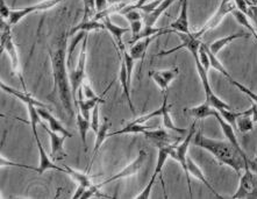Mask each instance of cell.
Masks as SVG:
<instances>
[{
    "label": "cell",
    "instance_id": "1",
    "mask_svg": "<svg viewBox=\"0 0 257 199\" xmlns=\"http://www.w3.org/2000/svg\"><path fill=\"white\" fill-rule=\"evenodd\" d=\"M51 68H53L54 92L57 91L60 95V101L69 117H73L75 111H73V94L70 78L68 75V64H67V48H65V41L61 42L60 47L57 48L54 53L49 51Z\"/></svg>",
    "mask_w": 257,
    "mask_h": 199
},
{
    "label": "cell",
    "instance_id": "2",
    "mask_svg": "<svg viewBox=\"0 0 257 199\" xmlns=\"http://www.w3.org/2000/svg\"><path fill=\"white\" fill-rule=\"evenodd\" d=\"M192 142L194 146L211 153L220 163L232 168L237 175H240L241 171L244 170L245 165H248L229 141H221V140L219 141V140L208 138L201 132H198L194 134Z\"/></svg>",
    "mask_w": 257,
    "mask_h": 199
},
{
    "label": "cell",
    "instance_id": "3",
    "mask_svg": "<svg viewBox=\"0 0 257 199\" xmlns=\"http://www.w3.org/2000/svg\"><path fill=\"white\" fill-rule=\"evenodd\" d=\"M0 28H2V36H0V47H2V51L6 50L7 55H9L11 63H12V72L16 73L19 77L21 83H23V86L26 90L23 76H21V71H20V60H19V55H18V50H17V46L16 43L13 42L12 39V31H11V25L9 24V21L3 20L0 21Z\"/></svg>",
    "mask_w": 257,
    "mask_h": 199
},
{
    "label": "cell",
    "instance_id": "4",
    "mask_svg": "<svg viewBox=\"0 0 257 199\" xmlns=\"http://www.w3.org/2000/svg\"><path fill=\"white\" fill-rule=\"evenodd\" d=\"M193 58H194V62H196L197 72H198V75H199V78L201 80V85H203V87H204L205 95H206L207 104L212 106L213 109H215L218 111L230 110L229 104H227L226 102H223L222 99H220L218 95L214 93V91H213V88L211 87V84H210V79H208V76H207V70H205L204 66L201 65L199 57L196 56Z\"/></svg>",
    "mask_w": 257,
    "mask_h": 199
},
{
    "label": "cell",
    "instance_id": "5",
    "mask_svg": "<svg viewBox=\"0 0 257 199\" xmlns=\"http://www.w3.org/2000/svg\"><path fill=\"white\" fill-rule=\"evenodd\" d=\"M194 134H196V123L192 125V127L190 128V131L187 132L186 138L183 140L181 145H176L171 148L170 152V157L174 158L181 164V167L184 170L185 175H186V180H187V186H189V192L191 196H192V190H191V177L189 176V172H187V150H189L190 143L192 142V139Z\"/></svg>",
    "mask_w": 257,
    "mask_h": 199
},
{
    "label": "cell",
    "instance_id": "6",
    "mask_svg": "<svg viewBox=\"0 0 257 199\" xmlns=\"http://www.w3.org/2000/svg\"><path fill=\"white\" fill-rule=\"evenodd\" d=\"M87 34L83 40L82 49H80L79 56H78V63H77L76 69L69 73V78H70L73 101H75V105L77 104V92H78L79 87L82 86L84 83V78H85V65H86V56H87Z\"/></svg>",
    "mask_w": 257,
    "mask_h": 199
},
{
    "label": "cell",
    "instance_id": "7",
    "mask_svg": "<svg viewBox=\"0 0 257 199\" xmlns=\"http://www.w3.org/2000/svg\"><path fill=\"white\" fill-rule=\"evenodd\" d=\"M230 198H257V174L249 168V165H245L238 189Z\"/></svg>",
    "mask_w": 257,
    "mask_h": 199
},
{
    "label": "cell",
    "instance_id": "8",
    "mask_svg": "<svg viewBox=\"0 0 257 199\" xmlns=\"http://www.w3.org/2000/svg\"><path fill=\"white\" fill-rule=\"evenodd\" d=\"M61 2H64V0H45V2L35 4V5L25 7V9L13 10L12 12H11L10 19L7 21H9V24L11 26H14L19 24L24 18L29 16V14L36 12H46V11L53 9V7L56 6L57 4H60Z\"/></svg>",
    "mask_w": 257,
    "mask_h": 199
},
{
    "label": "cell",
    "instance_id": "9",
    "mask_svg": "<svg viewBox=\"0 0 257 199\" xmlns=\"http://www.w3.org/2000/svg\"><path fill=\"white\" fill-rule=\"evenodd\" d=\"M235 9H236V6H235L234 0H221V4H220L219 9L215 11V13L213 14V17L211 18V19L207 20L206 24L201 27L199 32L193 33V34L196 35V38L200 39L201 36L205 34V33L214 29L216 26H218L220 22L222 21L223 18H225L228 13H232Z\"/></svg>",
    "mask_w": 257,
    "mask_h": 199
},
{
    "label": "cell",
    "instance_id": "10",
    "mask_svg": "<svg viewBox=\"0 0 257 199\" xmlns=\"http://www.w3.org/2000/svg\"><path fill=\"white\" fill-rule=\"evenodd\" d=\"M146 158H147V153H146L143 149L140 150V153H139V156H138L137 158H135V160H134L133 162H132L131 164H128L127 167H124V168L122 169V170L117 172V174H115L114 176L109 177L108 179H106V180H104V182H102V183L98 184L97 186L99 187V189H100L101 186L107 185L108 183L114 182V180L121 179V178H128V177H131V176H133V175H135V174H138V172L140 171V169L142 168L143 163H145Z\"/></svg>",
    "mask_w": 257,
    "mask_h": 199
},
{
    "label": "cell",
    "instance_id": "11",
    "mask_svg": "<svg viewBox=\"0 0 257 199\" xmlns=\"http://www.w3.org/2000/svg\"><path fill=\"white\" fill-rule=\"evenodd\" d=\"M146 139H148L154 146H156L157 148L163 146H176L178 141L175 140H181L179 138H174V135L170 134L169 130H155V131H146L143 133Z\"/></svg>",
    "mask_w": 257,
    "mask_h": 199
},
{
    "label": "cell",
    "instance_id": "12",
    "mask_svg": "<svg viewBox=\"0 0 257 199\" xmlns=\"http://www.w3.org/2000/svg\"><path fill=\"white\" fill-rule=\"evenodd\" d=\"M214 118H215L216 120H218V123L220 125V127H221V130L223 132V134H225L226 139L228 140L230 143H232V145L234 146V148L237 150L238 154L241 155L242 158H243V160L247 162V164H248L249 163V160L247 158V155H245V153L243 152V149H242V147L240 146V143H238V140L236 138V134H235V130L233 128L232 125L227 123V121L223 119L221 116H220L219 111H216Z\"/></svg>",
    "mask_w": 257,
    "mask_h": 199
},
{
    "label": "cell",
    "instance_id": "13",
    "mask_svg": "<svg viewBox=\"0 0 257 199\" xmlns=\"http://www.w3.org/2000/svg\"><path fill=\"white\" fill-rule=\"evenodd\" d=\"M35 138V141H36V145H38V149H39V155H40V165L38 168L34 169V171L38 172V174H43V172L47 171V170H57V171H61V172H64L65 174V168H61L58 167L54 163L53 161L50 160L49 156H48V154L46 153L45 148H43L42 143H41V140L39 138V134L34 136Z\"/></svg>",
    "mask_w": 257,
    "mask_h": 199
},
{
    "label": "cell",
    "instance_id": "14",
    "mask_svg": "<svg viewBox=\"0 0 257 199\" xmlns=\"http://www.w3.org/2000/svg\"><path fill=\"white\" fill-rule=\"evenodd\" d=\"M45 130L50 138V147H51V156L54 158H61L63 157L64 153V141L67 136L58 134L56 132H53L50 128H48L45 124H40Z\"/></svg>",
    "mask_w": 257,
    "mask_h": 199
},
{
    "label": "cell",
    "instance_id": "15",
    "mask_svg": "<svg viewBox=\"0 0 257 199\" xmlns=\"http://www.w3.org/2000/svg\"><path fill=\"white\" fill-rule=\"evenodd\" d=\"M179 69H170V70H162V71H150L149 76L152 77L154 82L157 84L161 90L167 92L169 88V84L178 76Z\"/></svg>",
    "mask_w": 257,
    "mask_h": 199
},
{
    "label": "cell",
    "instance_id": "16",
    "mask_svg": "<svg viewBox=\"0 0 257 199\" xmlns=\"http://www.w3.org/2000/svg\"><path fill=\"white\" fill-rule=\"evenodd\" d=\"M170 28L172 32L176 33H184V34H190V27H189V3L187 0H182L181 6V13L177 19L172 22Z\"/></svg>",
    "mask_w": 257,
    "mask_h": 199
},
{
    "label": "cell",
    "instance_id": "17",
    "mask_svg": "<svg viewBox=\"0 0 257 199\" xmlns=\"http://www.w3.org/2000/svg\"><path fill=\"white\" fill-rule=\"evenodd\" d=\"M101 20H102V24L105 25L106 29L111 33V35H112L113 40H114L116 47L119 48V53L121 54L123 50H126V48H124V43L122 41V36H123V34H126V33L128 32V29L124 27H120V26L113 24L111 18L109 17L102 18Z\"/></svg>",
    "mask_w": 257,
    "mask_h": 199
},
{
    "label": "cell",
    "instance_id": "18",
    "mask_svg": "<svg viewBox=\"0 0 257 199\" xmlns=\"http://www.w3.org/2000/svg\"><path fill=\"white\" fill-rule=\"evenodd\" d=\"M38 112H39V116L41 117V119L43 121H46L49 125V128L53 132H56L58 134L61 135H64L67 136V138H72V134L70 132H69L67 128H65L63 125H62L60 121H58L56 118L54 116H51L50 112H48L46 108H38Z\"/></svg>",
    "mask_w": 257,
    "mask_h": 199
},
{
    "label": "cell",
    "instance_id": "19",
    "mask_svg": "<svg viewBox=\"0 0 257 199\" xmlns=\"http://www.w3.org/2000/svg\"><path fill=\"white\" fill-rule=\"evenodd\" d=\"M161 34H163V33H160V34H156L154 36H149V38L138 40L137 42L133 43V46L131 47V49H130V51H128V53L131 54V56L133 57L135 61L140 60L143 63V60H145L147 49L149 48L150 43H152L156 38H159Z\"/></svg>",
    "mask_w": 257,
    "mask_h": 199
},
{
    "label": "cell",
    "instance_id": "20",
    "mask_svg": "<svg viewBox=\"0 0 257 199\" xmlns=\"http://www.w3.org/2000/svg\"><path fill=\"white\" fill-rule=\"evenodd\" d=\"M119 79H120V84H121V87H122V91H123L124 97H126V99H127L128 106H130L132 113H133L134 116H135V114H137V111H135L133 101H132V97H131V84H132V83L130 82V80H128L127 66H126V63H124V61L122 60V58H121Z\"/></svg>",
    "mask_w": 257,
    "mask_h": 199
},
{
    "label": "cell",
    "instance_id": "21",
    "mask_svg": "<svg viewBox=\"0 0 257 199\" xmlns=\"http://www.w3.org/2000/svg\"><path fill=\"white\" fill-rule=\"evenodd\" d=\"M174 2L175 0H163V2L161 3V5L159 7H156L152 13H142V19L145 26L154 27L156 24V21L160 19V17L162 16V14L172 5V4H174Z\"/></svg>",
    "mask_w": 257,
    "mask_h": 199
},
{
    "label": "cell",
    "instance_id": "22",
    "mask_svg": "<svg viewBox=\"0 0 257 199\" xmlns=\"http://www.w3.org/2000/svg\"><path fill=\"white\" fill-rule=\"evenodd\" d=\"M0 86H2L3 90L6 91L7 93L12 94L13 97L20 99V101L25 103L26 105H35V106H38V108H46L47 109V105L42 104L41 102H39L38 99H35L31 93H25V92H21L19 90H17V88H13L9 85H6V84H4L3 82L0 83Z\"/></svg>",
    "mask_w": 257,
    "mask_h": 199
},
{
    "label": "cell",
    "instance_id": "23",
    "mask_svg": "<svg viewBox=\"0 0 257 199\" xmlns=\"http://www.w3.org/2000/svg\"><path fill=\"white\" fill-rule=\"evenodd\" d=\"M186 163H187V172H189V176L191 177H194V178H197L198 180H200L201 183L203 184H205V185H206L208 189L211 190V192L214 194V196L216 197V198H223L222 196H220V194L216 192V191L213 189V186L211 185L210 184V182H208L207 180V178L206 177H205V175H204V172L201 171V169L198 167L197 165V163L196 162H194L193 160H191L190 157H187V161H186Z\"/></svg>",
    "mask_w": 257,
    "mask_h": 199
},
{
    "label": "cell",
    "instance_id": "24",
    "mask_svg": "<svg viewBox=\"0 0 257 199\" xmlns=\"http://www.w3.org/2000/svg\"><path fill=\"white\" fill-rule=\"evenodd\" d=\"M249 36H250L249 33H236V34H232L229 36H226V38L216 40V41L211 43V46H208V49L212 51V54H214L216 56V55H218L220 51L227 46V44L233 42L234 40L241 39V38H249Z\"/></svg>",
    "mask_w": 257,
    "mask_h": 199
},
{
    "label": "cell",
    "instance_id": "25",
    "mask_svg": "<svg viewBox=\"0 0 257 199\" xmlns=\"http://www.w3.org/2000/svg\"><path fill=\"white\" fill-rule=\"evenodd\" d=\"M162 114H161V117H162L163 119V126L164 128H167L169 131H172V132H177V133H181V134H184L185 132H187L184 128H179L176 126L174 124V121H172L171 117H170V106L168 104V95L165 94L164 95V101L162 103Z\"/></svg>",
    "mask_w": 257,
    "mask_h": 199
},
{
    "label": "cell",
    "instance_id": "26",
    "mask_svg": "<svg viewBox=\"0 0 257 199\" xmlns=\"http://www.w3.org/2000/svg\"><path fill=\"white\" fill-rule=\"evenodd\" d=\"M185 111L189 116L196 118V119L199 120V119H206V118H208V117H214L216 111L218 110L213 109L212 106H210L206 102H205L204 104L194 106V108L186 109Z\"/></svg>",
    "mask_w": 257,
    "mask_h": 199
},
{
    "label": "cell",
    "instance_id": "27",
    "mask_svg": "<svg viewBox=\"0 0 257 199\" xmlns=\"http://www.w3.org/2000/svg\"><path fill=\"white\" fill-rule=\"evenodd\" d=\"M105 103L104 99H78L77 101V109H78L79 113L85 118V119L90 120V113H92V110L95 108L97 104H102Z\"/></svg>",
    "mask_w": 257,
    "mask_h": 199
},
{
    "label": "cell",
    "instance_id": "28",
    "mask_svg": "<svg viewBox=\"0 0 257 199\" xmlns=\"http://www.w3.org/2000/svg\"><path fill=\"white\" fill-rule=\"evenodd\" d=\"M148 130H150V126H147L146 124H138L135 123V121H131V123H128L123 128H121L120 131L108 133V138L123 134H140V133H145Z\"/></svg>",
    "mask_w": 257,
    "mask_h": 199
},
{
    "label": "cell",
    "instance_id": "29",
    "mask_svg": "<svg viewBox=\"0 0 257 199\" xmlns=\"http://www.w3.org/2000/svg\"><path fill=\"white\" fill-rule=\"evenodd\" d=\"M236 127L242 134L252 131L254 128V120H252V108L249 110H245L243 114L237 118L236 120Z\"/></svg>",
    "mask_w": 257,
    "mask_h": 199
},
{
    "label": "cell",
    "instance_id": "30",
    "mask_svg": "<svg viewBox=\"0 0 257 199\" xmlns=\"http://www.w3.org/2000/svg\"><path fill=\"white\" fill-rule=\"evenodd\" d=\"M101 29H106L105 25L102 22H99L98 20L94 19H90L86 21H82L79 25H77L75 28L71 31V35L76 34L77 32L83 31V32H93V31H101Z\"/></svg>",
    "mask_w": 257,
    "mask_h": 199
},
{
    "label": "cell",
    "instance_id": "31",
    "mask_svg": "<svg viewBox=\"0 0 257 199\" xmlns=\"http://www.w3.org/2000/svg\"><path fill=\"white\" fill-rule=\"evenodd\" d=\"M109 127H111V123H109L107 119H105L104 123H101L100 128H99L98 133H97V134H95V135H97V139H95V142H94L92 158L95 157V155H97L99 148H100L102 143H104L105 139L108 138V130H109Z\"/></svg>",
    "mask_w": 257,
    "mask_h": 199
},
{
    "label": "cell",
    "instance_id": "32",
    "mask_svg": "<svg viewBox=\"0 0 257 199\" xmlns=\"http://www.w3.org/2000/svg\"><path fill=\"white\" fill-rule=\"evenodd\" d=\"M76 119H77V127H78L79 135H80V139H82L84 149H85V152H87L86 135H87V132H89V130L91 128V121L85 119V118H84L79 112L77 113Z\"/></svg>",
    "mask_w": 257,
    "mask_h": 199
},
{
    "label": "cell",
    "instance_id": "33",
    "mask_svg": "<svg viewBox=\"0 0 257 199\" xmlns=\"http://www.w3.org/2000/svg\"><path fill=\"white\" fill-rule=\"evenodd\" d=\"M64 168H65V174H68L71 178H73V180H76V182L78 183V185H82L85 187H90L92 185V184H91V177L89 175L76 171L75 169L68 167V165H64Z\"/></svg>",
    "mask_w": 257,
    "mask_h": 199
},
{
    "label": "cell",
    "instance_id": "34",
    "mask_svg": "<svg viewBox=\"0 0 257 199\" xmlns=\"http://www.w3.org/2000/svg\"><path fill=\"white\" fill-rule=\"evenodd\" d=\"M87 34L86 32H83V31H79L77 32L76 34H73L72 39H71V42L69 44V48L67 50V64H68V68H70V62H71V57L73 53H75V49L76 47L78 46L80 42H83L84 38H85V35Z\"/></svg>",
    "mask_w": 257,
    "mask_h": 199
},
{
    "label": "cell",
    "instance_id": "35",
    "mask_svg": "<svg viewBox=\"0 0 257 199\" xmlns=\"http://www.w3.org/2000/svg\"><path fill=\"white\" fill-rule=\"evenodd\" d=\"M232 14L235 17V19H236V21L238 22V24H240L241 26H243V27L249 29V32H250V34H251L252 36H254L255 40L257 41V33H256V29L251 26L250 21H249V18L247 17V14L242 13L241 11H238V10H234L233 12H232Z\"/></svg>",
    "mask_w": 257,
    "mask_h": 199
},
{
    "label": "cell",
    "instance_id": "36",
    "mask_svg": "<svg viewBox=\"0 0 257 199\" xmlns=\"http://www.w3.org/2000/svg\"><path fill=\"white\" fill-rule=\"evenodd\" d=\"M206 48H207V51H208V56H210V62H211V66H212V68L215 69L216 71H219L220 73H221L222 76H225L226 78L228 79L229 82H230V80L233 79V77L230 76V73H229L228 71H227L226 68L222 65L221 62H220V61L218 60V57H216L214 54H212V51H211L210 49H208L207 46H206Z\"/></svg>",
    "mask_w": 257,
    "mask_h": 199
},
{
    "label": "cell",
    "instance_id": "37",
    "mask_svg": "<svg viewBox=\"0 0 257 199\" xmlns=\"http://www.w3.org/2000/svg\"><path fill=\"white\" fill-rule=\"evenodd\" d=\"M243 112H244V111H243ZM243 112H232V111H230V110H220L219 111L220 116H221L223 119L227 121V123L232 125L234 130H237L236 120H237L238 117L243 114Z\"/></svg>",
    "mask_w": 257,
    "mask_h": 199
},
{
    "label": "cell",
    "instance_id": "38",
    "mask_svg": "<svg viewBox=\"0 0 257 199\" xmlns=\"http://www.w3.org/2000/svg\"><path fill=\"white\" fill-rule=\"evenodd\" d=\"M97 10H95V0H84V17L82 21L90 20L91 18L95 17Z\"/></svg>",
    "mask_w": 257,
    "mask_h": 199
},
{
    "label": "cell",
    "instance_id": "39",
    "mask_svg": "<svg viewBox=\"0 0 257 199\" xmlns=\"http://www.w3.org/2000/svg\"><path fill=\"white\" fill-rule=\"evenodd\" d=\"M198 57H199L201 65L204 66L205 70H207L208 71V69H210V66H211V62H210V56H208L207 48L204 43H201V46L199 48V51H198Z\"/></svg>",
    "mask_w": 257,
    "mask_h": 199
},
{
    "label": "cell",
    "instance_id": "40",
    "mask_svg": "<svg viewBox=\"0 0 257 199\" xmlns=\"http://www.w3.org/2000/svg\"><path fill=\"white\" fill-rule=\"evenodd\" d=\"M99 112H100V110H99V104L95 105V108L92 110V113H91V130H92L95 134H97L99 128H100V119H99Z\"/></svg>",
    "mask_w": 257,
    "mask_h": 199
},
{
    "label": "cell",
    "instance_id": "41",
    "mask_svg": "<svg viewBox=\"0 0 257 199\" xmlns=\"http://www.w3.org/2000/svg\"><path fill=\"white\" fill-rule=\"evenodd\" d=\"M230 83H232L234 86H236V87L238 88V90H240L241 92H243V93H244V94H247V95H248V97L251 99L252 104H255V105L257 106V94H255V93H254V92H252L251 90H249V88H248V87H245L244 85H242V84H241V83H238V82H236V80H235L234 78H233L232 80H230Z\"/></svg>",
    "mask_w": 257,
    "mask_h": 199
},
{
    "label": "cell",
    "instance_id": "42",
    "mask_svg": "<svg viewBox=\"0 0 257 199\" xmlns=\"http://www.w3.org/2000/svg\"><path fill=\"white\" fill-rule=\"evenodd\" d=\"M143 20H137V21H132L130 22L131 25V31H132V40L137 38V36L140 34V32L143 28Z\"/></svg>",
    "mask_w": 257,
    "mask_h": 199
},
{
    "label": "cell",
    "instance_id": "43",
    "mask_svg": "<svg viewBox=\"0 0 257 199\" xmlns=\"http://www.w3.org/2000/svg\"><path fill=\"white\" fill-rule=\"evenodd\" d=\"M157 178V177H155V176H152V178H150V180H149V183H148V185H147V187L145 190L142 191V192L139 194V196H137L135 198H138V199H147V198H149V196H150V192H152V189H153V186H154V184H155V179Z\"/></svg>",
    "mask_w": 257,
    "mask_h": 199
},
{
    "label": "cell",
    "instance_id": "44",
    "mask_svg": "<svg viewBox=\"0 0 257 199\" xmlns=\"http://www.w3.org/2000/svg\"><path fill=\"white\" fill-rule=\"evenodd\" d=\"M247 3H248V5H249L247 17H248L249 19H250L252 22H254L255 26H256V28H257V6L252 5V4H250V2H248V0H247Z\"/></svg>",
    "mask_w": 257,
    "mask_h": 199
},
{
    "label": "cell",
    "instance_id": "45",
    "mask_svg": "<svg viewBox=\"0 0 257 199\" xmlns=\"http://www.w3.org/2000/svg\"><path fill=\"white\" fill-rule=\"evenodd\" d=\"M11 12H12V11H11L9 9V6L6 5L5 0H0V14H2V19L3 20H5V19L9 20L10 16H11Z\"/></svg>",
    "mask_w": 257,
    "mask_h": 199
},
{
    "label": "cell",
    "instance_id": "46",
    "mask_svg": "<svg viewBox=\"0 0 257 199\" xmlns=\"http://www.w3.org/2000/svg\"><path fill=\"white\" fill-rule=\"evenodd\" d=\"M150 0H138V3H135L134 5H130V6H127V7H124V9L121 11V14H123L124 12H128V11H131V10H139L140 9L141 6H143V5H146L147 3H149Z\"/></svg>",
    "mask_w": 257,
    "mask_h": 199
},
{
    "label": "cell",
    "instance_id": "47",
    "mask_svg": "<svg viewBox=\"0 0 257 199\" xmlns=\"http://www.w3.org/2000/svg\"><path fill=\"white\" fill-rule=\"evenodd\" d=\"M234 3H235V6H236V9L238 11H241V12L244 13V14L248 13L249 5H248L247 0H234Z\"/></svg>",
    "mask_w": 257,
    "mask_h": 199
},
{
    "label": "cell",
    "instance_id": "48",
    "mask_svg": "<svg viewBox=\"0 0 257 199\" xmlns=\"http://www.w3.org/2000/svg\"><path fill=\"white\" fill-rule=\"evenodd\" d=\"M109 6L108 0H95V10L97 13H101Z\"/></svg>",
    "mask_w": 257,
    "mask_h": 199
},
{
    "label": "cell",
    "instance_id": "49",
    "mask_svg": "<svg viewBox=\"0 0 257 199\" xmlns=\"http://www.w3.org/2000/svg\"><path fill=\"white\" fill-rule=\"evenodd\" d=\"M250 4H252V5H255V6H257V0H251V2H250Z\"/></svg>",
    "mask_w": 257,
    "mask_h": 199
},
{
    "label": "cell",
    "instance_id": "50",
    "mask_svg": "<svg viewBox=\"0 0 257 199\" xmlns=\"http://www.w3.org/2000/svg\"><path fill=\"white\" fill-rule=\"evenodd\" d=\"M250 2H251V0H250Z\"/></svg>",
    "mask_w": 257,
    "mask_h": 199
}]
</instances>
